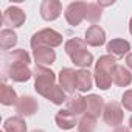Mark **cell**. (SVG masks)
<instances>
[{
	"label": "cell",
	"instance_id": "cell-1",
	"mask_svg": "<svg viewBox=\"0 0 132 132\" xmlns=\"http://www.w3.org/2000/svg\"><path fill=\"white\" fill-rule=\"evenodd\" d=\"M117 57L110 54L100 56V59L95 62V70H93V79L98 89L107 90L112 86V70L117 65Z\"/></svg>",
	"mask_w": 132,
	"mask_h": 132
},
{
	"label": "cell",
	"instance_id": "cell-2",
	"mask_svg": "<svg viewBox=\"0 0 132 132\" xmlns=\"http://www.w3.org/2000/svg\"><path fill=\"white\" fill-rule=\"evenodd\" d=\"M33 76H34V90L45 98V95L50 92V89L56 84L54 72L44 67V65H36L33 70Z\"/></svg>",
	"mask_w": 132,
	"mask_h": 132
},
{
	"label": "cell",
	"instance_id": "cell-3",
	"mask_svg": "<svg viewBox=\"0 0 132 132\" xmlns=\"http://www.w3.org/2000/svg\"><path fill=\"white\" fill-rule=\"evenodd\" d=\"M64 37L61 33H57L56 30L53 28H44L37 33L33 34L31 40H30V45L33 50L36 48H40V47H48V48H56L62 44Z\"/></svg>",
	"mask_w": 132,
	"mask_h": 132
},
{
	"label": "cell",
	"instance_id": "cell-4",
	"mask_svg": "<svg viewBox=\"0 0 132 132\" xmlns=\"http://www.w3.org/2000/svg\"><path fill=\"white\" fill-rule=\"evenodd\" d=\"M86 10H87L86 2H72L65 8V13H64L67 23L72 27H78L86 19Z\"/></svg>",
	"mask_w": 132,
	"mask_h": 132
},
{
	"label": "cell",
	"instance_id": "cell-5",
	"mask_svg": "<svg viewBox=\"0 0 132 132\" xmlns=\"http://www.w3.org/2000/svg\"><path fill=\"white\" fill-rule=\"evenodd\" d=\"M123 118H124V113H123V109L120 106V103L117 101H110L104 106V112H103V120L107 126H113V127H118L121 123H123Z\"/></svg>",
	"mask_w": 132,
	"mask_h": 132
},
{
	"label": "cell",
	"instance_id": "cell-6",
	"mask_svg": "<svg viewBox=\"0 0 132 132\" xmlns=\"http://www.w3.org/2000/svg\"><path fill=\"white\" fill-rule=\"evenodd\" d=\"M5 73L14 82H27L33 76V70H30V67L25 64H8Z\"/></svg>",
	"mask_w": 132,
	"mask_h": 132
},
{
	"label": "cell",
	"instance_id": "cell-7",
	"mask_svg": "<svg viewBox=\"0 0 132 132\" xmlns=\"http://www.w3.org/2000/svg\"><path fill=\"white\" fill-rule=\"evenodd\" d=\"M25 20H27V14L19 6H10L3 13V17H2L3 25H6L10 28H19L25 23Z\"/></svg>",
	"mask_w": 132,
	"mask_h": 132
},
{
	"label": "cell",
	"instance_id": "cell-8",
	"mask_svg": "<svg viewBox=\"0 0 132 132\" xmlns=\"http://www.w3.org/2000/svg\"><path fill=\"white\" fill-rule=\"evenodd\" d=\"M57 79H59V86L67 92V93H75V90L78 89L76 86V72L70 67H65V69H61L59 75H57Z\"/></svg>",
	"mask_w": 132,
	"mask_h": 132
},
{
	"label": "cell",
	"instance_id": "cell-9",
	"mask_svg": "<svg viewBox=\"0 0 132 132\" xmlns=\"http://www.w3.org/2000/svg\"><path fill=\"white\" fill-rule=\"evenodd\" d=\"M62 13V3L59 0H44L40 3V16L44 20H56Z\"/></svg>",
	"mask_w": 132,
	"mask_h": 132
},
{
	"label": "cell",
	"instance_id": "cell-10",
	"mask_svg": "<svg viewBox=\"0 0 132 132\" xmlns=\"http://www.w3.org/2000/svg\"><path fill=\"white\" fill-rule=\"evenodd\" d=\"M37 109H39L37 101H36L33 96H30V95L20 96L19 101H17V104H16V112H17V115L22 117V118H23V117H31V115H34V113L37 112Z\"/></svg>",
	"mask_w": 132,
	"mask_h": 132
},
{
	"label": "cell",
	"instance_id": "cell-11",
	"mask_svg": "<svg viewBox=\"0 0 132 132\" xmlns=\"http://www.w3.org/2000/svg\"><path fill=\"white\" fill-rule=\"evenodd\" d=\"M106 50L113 57H123V56H127L130 53V44L124 39L115 37L106 44Z\"/></svg>",
	"mask_w": 132,
	"mask_h": 132
},
{
	"label": "cell",
	"instance_id": "cell-12",
	"mask_svg": "<svg viewBox=\"0 0 132 132\" xmlns=\"http://www.w3.org/2000/svg\"><path fill=\"white\" fill-rule=\"evenodd\" d=\"M87 45L90 47H101L106 44V31L100 25H90L86 31V39Z\"/></svg>",
	"mask_w": 132,
	"mask_h": 132
},
{
	"label": "cell",
	"instance_id": "cell-13",
	"mask_svg": "<svg viewBox=\"0 0 132 132\" xmlns=\"http://www.w3.org/2000/svg\"><path fill=\"white\" fill-rule=\"evenodd\" d=\"M104 101L100 95H95V93H90L86 96V113L90 115V117H95L98 118L103 112H104Z\"/></svg>",
	"mask_w": 132,
	"mask_h": 132
},
{
	"label": "cell",
	"instance_id": "cell-14",
	"mask_svg": "<svg viewBox=\"0 0 132 132\" xmlns=\"http://www.w3.org/2000/svg\"><path fill=\"white\" fill-rule=\"evenodd\" d=\"M112 82L117 84L118 87H127L132 82V73L124 65H115L112 70Z\"/></svg>",
	"mask_w": 132,
	"mask_h": 132
},
{
	"label": "cell",
	"instance_id": "cell-15",
	"mask_svg": "<svg viewBox=\"0 0 132 132\" xmlns=\"http://www.w3.org/2000/svg\"><path fill=\"white\" fill-rule=\"evenodd\" d=\"M33 59L36 62V65H51L54 64L56 61V53L53 48H48V47H40V48H36L33 50Z\"/></svg>",
	"mask_w": 132,
	"mask_h": 132
},
{
	"label": "cell",
	"instance_id": "cell-16",
	"mask_svg": "<svg viewBox=\"0 0 132 132\" xmlns=\"http://www.w3.org/2000/svg\"><path fill=\"white\" fill-rule=\"evenodd\" d=\"M54 121L57 124L59 129H73L75 126H78V121H76V117L73 113H70L67 109H61L57 110V113L54 115Z\"/></svg>",
	"mask_w": 132,
	"mask_h": 132
},
{
	"label": "cell",
	"instance_id": "cell-17",
	"mask_svg": "<svg viewBox=\"0 0 132 132\" xmlns=\"http://www.w3.org/2000/svg\"><path fill=\"white\" fill-rule=\"evenodd\" d=\"M65 109L70 113H73L75 117L86 113V98L82 95H72L70 98H67Z\"/></svg>",
	"mask_w": 132,
	"mask_h": 132
},
{
	"label": "cell",
	"instance_id": "cell-18",
	"mask_svg": "<svg viewBox=\"0 0 132 132\" xmlns=\"http://www.w3.org/2000/svg\"><path fill=\"white\" fill-rule=\"evenodd\" d=\"M93 73H90L87 69H79L76 72V86H78V90L79 92H89L92 87H93Z\"/></svg>",
	"mask_w": 132,
	"mask_h": 132
},
{
	"label": "cell",
	"instance_id": "cell-19",
	"mask_svg": "<svg viewBox=\"0 0 132 132\" xmlns=\"http://www.w3.org/2000/svg\"><path fill=\"white\" fill-rule=\"evenodd\" d=\"M5 61H6V65L8 64H25V65H30L31 62V56L27 50H13L10 51L6 56H5Z\"/></svg>",
	"mask_w": 132,
	"mask_h": 132
},
{
	"label": "cell",
	"instance_id": "cell-20",
	"mask_svg": "<svg viewBox=\"0 0 132 132\" xmlns=\"http://www.w3.org/2000/svg\"><path fill=\"white\" fill-rule=\"evenodd\" d=\"M3 130L5 132H27V123L22 117H10L3 123Z\"/></svg>",
	"mask_w": 132,
	"mask_h": 132
},
{
	"label": "cell",
	"instance_id": "cell-21",
	"mask_svg": "<svg viewBox=\"0 0 132 132\" xmlns=\"http://www.w3.org/2000/svg\"><path fill=\"white\" fill-rule=\"evenodd\" d=\"M70 59H72V62L76 65V67H79V69H87L89 70V67L93 64V54L90 51H87V50H81V51L75 53Z\"/></svg>",
	"mask_w": 132,
	"mask_h": 132
},
{
	"label": "cell",
	"instance_id": "cell-22",
	"mask_svg": "<svg viewBox=\"0 0 132 132\" xmlns=\"http://www.w3.org/2000/svg\"><path fill=\"white\" fill-rule=\"evenodd\" d=\"M19 101L17 98V93L13 87H10L8 84H2L0 86V103L3 106H16Z\"/></svg>",
	"mask_w": 132,
	"mask_h": 132
},
{
	"label": "cell",
	"instance_id": "cell-23",
	"mask_svg": "<svg viewBox=\"0 0 132 132\" xmlns=\"http://www.w3.org/2000/svg\"><path fill=\"white\" fill-rule=\"evenodd\" d=\"M65 93H67V92H65L61 86L54 84V86L50 89V92L45 95V98H47L48 101H51L53 104L61 106V104H64V103H67V95H65Z\"/></svg>",
	"mask_w": 132,
	"mask_h": 132
},
{
	"label": "cell",
	"instance_id": "cell-24",
	"mask_svg": "<svg viewBox=\"0 0 132 132\" xmlns=\"http://www.w3.org/2000/svg\"><path fill=\"white\" fill-rule=\"evenodd\" d=\"M17 34L11 30V28H5L0 31V47L2 50H10L17 44Z\"/></svg>",
	"mask_w": 132,
	"mask_h": 132
},
{
	"label": "cell",
	"instance_id": "cell-25",
	"mask_svg": "<svg viewBox=\"0 0 132 132\" xmlns=\"http://www.w3.org/2000/svg\"><path fill=\"white\" fill-rule=\"evenodd\" d=\"M65 53H67L70 57L75 54V53H78V51H81V50H87V42L84 40V39H79V37H73V39H69L67 42H65Z\"/></svg>",
	"mask_w": 132,
	"mask_h": 132
},
{
	"label": "cell",
	"instance_id": "cell-26",
	"mask_svg": "<svg viewBox=\"0 0 132 132\" xmlns=\"http://www.w3.org/2000/svg\"><path fill=\"white\" fill-rule=\"evenodd\" d=\"M101 16H103V10L98 3H87V10H86V19L90 22V23H96L101 20Z\"/></svg>",
	"mask_w": 132,
	"mask_h": 132
},
{
	"label": "cell",
	"instance_id": "cell-27",
	"mask_svg": "<svg viewBox=\"0 0 132 132\" xmlns=\"http://www.w3.org/2000/svg\"><path fill=\"white\" fill-rule=\"evenodd\" d=\"M96 127V118L90 117L87 113L82 115V118L78 121V130L79 132H93Z\"/></svg>",
	"mask_w": 132,
	"mask_h": 132
},
{
	"label": "cell",
	"instance_id": "cell-28",
	"mask_svg": "<svg viewBox=\"0 0 132 132\" xmlns=\"http://www.w3.org/2000/svg\"><path fill=\"white\" fill-rule=\"evenodd\" d=\"M121 104H123V107H124L126 110L132 112V89H129V90H126V92L123 93V96H121Z\"/></svg>",
	"mask_w": 132,
	"mask_h": 132
},
{
	"label": "cell",
	"instance_id": "cell-29",
	"mask_svg": "<svg viewBox=\"0 0 132 132\" xmlns=\"http://www.w3.org/2000/svg\"><path fill=\"white\" fill-rule=\"evenodd\" d=\"M126 64H127V67L132 70V51H130V53L126 56Z\"/></svg>",
	"mask_w": 132,
	"mask_h": 132
},
{
	"label": "cell",
	"instance_id": "cell-30",
	"mask_svg": "<svg viewBox=\"0 0 132 132\" xmlns=\"http://www.w3.org/2000/svg\"><path fill=\"white\" fill-rule=\"evenodd\" d=\"M113 132H130V129L129 127H124V126H118V127H115Z\"/></svg>",
	"mask_w": 132,
	"mask_h": 132
},
{
	"label": "cell",
	"instance_id": "cell-31",
	"mask_svg": "<svg viewBox=\"0 0 132 132\" xmlns=\"http://www.w3.org/2000/svg\"><path fill=\"white\" fill-rule=\"evenodd\" d=\"M115 2H113V0H110V2H98V5L103 8V6H109V5H113Z\"/></svg>",
	"mask_w": 132,
	"mask_h": 132
},
{
	"label": "cell",
	"instance_id": "cell-32",
	"mask_svg": "<svg viewBox=\"0 0 132 132\" xmlns=\"http://www.w3.org/2000/svg\"><path fill=\"white\" fill-rule=\"evenodd\" d=\"M129 33L132 34V17H130V20H129Z\"/></svg>",
	"mask_w": 132,
	"mask_h": 132
},
{
	"label": "cell",
	"instance_id": "cell-33",
	"mask_svg": "<svg viewBox=\"0 0 132 132\" xmlns=\"http://www.w3.org/2000/svg\"><path fill=\"white\" fill-rule=\"evenodd\" d=\"M129 129L132 130V115H130V118H129Z\"/></svg>",
	"mask_w": 132,
	"mask_h": 132
},
{
	"label": "cell",
	"instance_id": "cell-34",
	"mask_svg": "<svg viewBox=\"0 0 132 132\" xmlns=\"http://www.w3.org/2000/svg\"><path fill=\"white\" fill-rule=\"evenodd\" d=\"M31 132H45V130H42V129H34V130H31Z\"/></svg>",
	"mask_w": 132,
	"mask_h": 132
}]
</instances>
